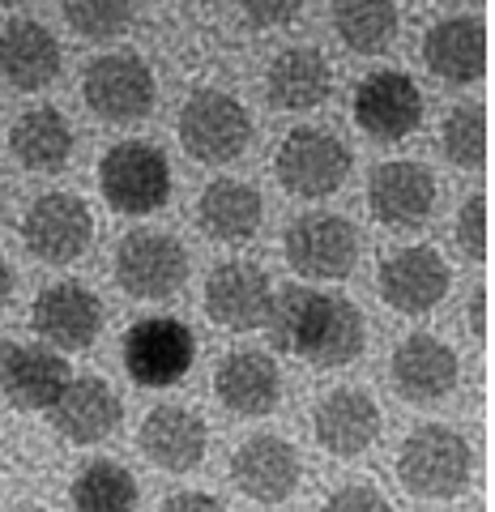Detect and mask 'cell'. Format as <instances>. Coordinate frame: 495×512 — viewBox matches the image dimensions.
<instances>
[{"mask_svg":"<svg viewBox=\"0 0 495 512\" xmlns=\"http://www.w3.org/2000/svg\"><path fill=\"white\" fill-rule=\"evenodd\" d=\"M137 444H141V453H146L150 466L167 470V474H188L205 461L210 427H205V419L197 410H188L180 402H163L141 419Z\"/></svg>","mask_w":495,"mask_h":512,"instance_id":"20","label":"cell"},{"mask_svg":"<svg viewBox=\"0 0 495 512\" xmlns=\"http://www.w3.org/2000/svg\"><path fill=\"white\" fill-rule=\"evenodd\" d=\"M65 69V52L52 26L39 18H9L0 26V82L9 90L35 94L52 86Z\"/></svg>","mask_w":495,"mask_h":512,"instance_id":"18","label":"cell"},{"mask_svg":"<svg viewBox=\"0 0 495 512\" xmlns=\"http://www.w3.org/2000/svg\"><path fill=\"white\" fill-rule=\"evenodd\" d=\"M286 265L308 282H342L359 261V231L342 214H303L282 235Z\"/></svg>","mask_w":495,"mask_h":512,"instance_id":"9","label":"cell"},{"mask_svg":"<svg viewBox=\"0 0 495 512\" xmlns=\"http://www.w3.org/2000/svg\"><path fill=\"white\" fill-rule=\"evenodd\" d=\"M419 56L431 77L449 86H470L487 73V26L478 18H466V13L440 18L427 26Z\"/></svg>","mask_w":495,"mask_h":512,"instance_id":"21","label":"cell"},{"mask_svg":"<svg viewBox=\"0 0 495 512\" xmlns=\"http://www.w3.org/2000/svg\"><path fill=\"white\" fill-rule=\"evenodd\" d=\"M269 303H274V286L269 274L252 261H222L205 278V316L218 329L252 333L265 325Z\"/></svg>","mask_w":495,"mask_h":512,"instance_id":"16","label":"cell"},{"mask_svg":"<svg viewBox=\"0 0 495 512\" xmlns=\"http://www.w3.org/2000/svg\"><path fill=\"white\" fill-rule=\"evenodd\" d=\"M333 94V64L321 47H282L265 69V99L278 111H316Z\"/></svg>","mask_w":495,"mask_h":512,"instance_id":"23","label":"cell"},{"mask_svg":"<svg viewBox=\"0 0 495 512\" xmlns=\"http://www.w3.org/2000/svg\"><path fill=\"white\" fill-rule=\"evenodd\" d=\"M103 201L124 218L158 214L171 197V167L154 141H116L99 158Z\"/></svg>","mask_w":495,"mask_h":512,"instance_id":"3","label":"cell"},{"mask_svg":"<svg viewBox=\"0 0 495 512\" xmlns=\"http://www.w3.org/2000/svg\"><path fill=\"white\" fill-rule=\"evenodd\" d=\"M214 393L239 419H261L282 402V372L265 350H227L214 367Z\"/></svg>","mask_w":495,"mask_h":512,"instance_id":"22","label":"cell"},{"mask_svg":"<svg viewBox=\"0 0 495 512\" xmlns=\"http://www.w3.org/2000/svg\"><path fill=\"white\" fill-rule=\"evenodd\" d=\"M124 406L120 393L111 389L103 376H73L69 389L60 393V402L52 406V423L69 444H99L120 427Z\"/></svg>","mask_w":495,"mask_h":512,"instance_id":"24","label":"cell"},{"mask_svg":"<svg viewBox=\"0 0 495 512\" xmlns=\"http://www.w3.org/2000/svg\"><path fill=\"white\" fill-rule=\"evenodd\" d=\"M22 244L47 265H69L94 244V214L77 192H43L22 214Z\"/></svg>","mask_w":495,"mask_h":512,"instance_id":"11","label":"cell"},{"mask_svg":"<svg viewBox=\"0 0 495 512\" xmlns=\"http://www.w3.org/2000/svg\"><path fill=\"white\" fill-rule=\"evenodd\" d=\"M231 483L239 495H248L252 504L278 508L282 500H291L295 487L303 483V457L286 436L257 431V436H248L231 453Z\"/></svg>","mask_w":495,"mask_h":512,"instance_id":"14","label":"cell"},{"mask_svg":"<svg viewBox=\"0 0 495 512\" xmlns=\"http://www.w3.org/2000/svg\"><path fill=\"white\" fill-rule=\"evenodd\" d=\"M82 99L107 124L146 120L158 99L154 69L133 52H103L82 69Z\"/></svg>","mask_w":495,"mask_h":512,"instance_id":"6","label":"cell"},{"mask_svg":"<svg viewBox=\"0 0 495 512\" xmlns=\"http://www.w3.org/2000/svg\"><path fill=\"white\" fill-rule=\"evenodd\" d=\"M321 512H393V504L385 500V491L372 483H346L325 495Z\"/></svg>","mask_w":495,"mask_h":512,"instance_id":"33","label":"cell"},{"mask_svg":"<svg viewBox=\"0 0 495 512\" xmlns=\"http://www.w3.org/2000/svg\"><path fill=\"white\" fill-rule=\"evenodd\" d=\"M487 303H491L487 286H478V291L470 295V308H466V316H470V333H474L478 342H487Z\"/></svg>","mask_w":495,"mask_h":512,"instance_id":"36","label":"cell"},{"mask_svg":"<svg viewBox=\"0 0 495 512\" xmlns=\"http://www.w3.org/2000/svg\"><path fill=\"white\" fill-rule=\"evenodd\" d=\"M65 22L86 43H111L133 26V5H124V0H69Z\"/></svg>","mask_w":495,"mask_h":512,"instance_id":"31","label":"cell"},{"mask_svg":"<svg viewBox=\"0 0 495 512\" xmlns=\"http://www.w3.org/2000/svg\"><path fill=\"white\" fill-rule=\"evenodd\" d=\"M13 359H18V342L9 333H0V397L9 389V372H13Z\"/></svg>","mask_w":495,"mask_h":512,"instance_id":"37","label":"cell"},{"mask_svg":"<svg viewBox=\"0 0 495 512\" xmlns=\"http://www.w3.org/2000/svg\"><path fill=\"white\" fill-rule=\"evenodd\" d=\"M453 235H457V248L466 261L483 265L487 261V197L483 192H470L457 210V222H453Z\"/></svg>","mask_w":495,"mask_h":512,"instance_id":"32","label":"cell"},{"mask_svg":"<svg viewBox=\"0 0 495 512\" xmlns=\"http://www.w3.org/2000/svg\"><path fill=\"white\" fill-rule=\"evenodd\" d=\"M180 146L205 167L235 163L252 146L248 107L227 90H193L180 107Z\"/></svg>","mask_w":495,"mask_h":512,"instance_id":"5","label":"cell"},{"mask_svg":"<svg viewBox=\"0 0 495 512\" xmlns=\"http://www.w3.org/2000/svg\"><path fill=\"white\" fill-rule=\"evenodd\" d=\"M69 359L52 346H18V359H13L9 372V389L5 397L18 410H52L60 402V393L69 389Z\"/></svg>","mask_w":495,"mask_h":512,"instance_id":"27","label":"cell"},{"mask_svg":"<svg viewBox=\"0 0 495 512\" xmlns=\"http://www.w3.org/2000/svg\"><path fill=\"white\" fill-rule=\"evenodd\" d=\"M423 90L414 86V77L402 69H376L359 77L355 94H350V116L372 141H406L414 128L423 124Z\"/></svg>","mask_w":495,"mask_h":512,"instance_id":"10","label":"cell"},{"mask_svg":"<svg viewBox=\"0 0 495 512\" xmlns=\"http://www.w3.org/2000/svg\"><path fill=\"white\" fill-rule=\"evenodd\" d=\"M389 376L397 384V393L414 406H431L440 397H449L461 380V359L457 350L436 338V333H406L393 346L389 359Z\"/></svg>","mask_w":495,"mask_h":512,"instance_id":"17","label":"cell"},{"mask_svg":"<svg viewBox=\"0 0 495 512\" xmlns=\"http://www.w3.org/2000/svg\"><path fill=\"white\" fill-rule=\"evenodd\" d=\"M436 171L419 158H389L367 175V210L380 227L410 231L423 227L436 210Z\"/></svg>","mask_w":495,"mask_h":512,"instance_id":"13","label":"cell"},{"mask_svg":"<svg viewBox=\"0 0 495 512\" xmlns=\"http://www.w3.org/2000/svg\"><path fill=\"white\" fill-rule=\"evenodd\" d=\"M380 427H385V414H380L376 397L355 384L325 393L312 410V436L333 457H363L380 440Z\"/></svg>","mask_w":495,"mask_h":512,"instance_id":"19","label":"cell"},{"mask_svg":"<svg viewBox=\"0 0 495 512\" xmlns=\"http://www.w3.org/2000/svg\"><path fill=\"white\" fill-rule=\"evenodd\" d=\"M449 286H453V269L440 256V248H431V244L397 248L376 269L380 299L402 316H423L431 308H440Z\"/></svg>","mask_w":495,"mask_h":512,"instance_id":"12","label":"cell"},{"mask_svg":"<svg viewBox=\"0 0 495 512\" xmlns=\"http://www.w3.org/2000/svg\"><path fill=\"white\" fill-rule=\"evenodd\" d=\"M9 295H13V265L5 261V252H0V308L9 303Z\"/></svg>","mask_w":495,"mask_h":512,"instance_id":"38","label":"cell"},{"mask_svg":"<svg viewBox=\"0 0 495 512\" xmlns=\"http://www.w3.org/2000/svg\"><path fill=\"white\" fill-rule=\"evenodd\" d=\"M0 205H5V180H0Z\"/></svg>","mask_w":495,"mask_h":512,"instance_id":"40","label":"cell"},{"mask_svg":"<svg viewBox=\"0 0 495 512\" xmlns=\"http://www.w3.org/2000/svg\"><path fill=\"white\" fill-rule=\"evenodd\" d=\"M261 218H265V201L248 180H231V175H222V180L201 188L197 222H201V231L210 235L214 244H231V248L248 244V239L261 231Z\"/></svg>","mask_w":495,"mask_h":512,"instance_id":"25","label":"cell"},{"mask_svg":"<svg viewBox=\"0 0 495 512\" xmlns=\"http://www.w3.org/2000/svg\"><path fill=\"white\" fill-rule=\"evenodd\" d=\"M440 150L453 167L461 171H478L487 163V111L478 103H461L444 116L440 128Z\"/></svg>","mask_w":495,"mask_h":512,"instance_id":"30","label":"cell"},{"mask_svg":"<svg viewBox=\"0 0 495 512\" xmlns=\"http://www.w3.org/2000/svg\"><path fill=\"white\" fill-rule=\"evenodd\" d=\"M30 325L52 350H86L103 329V303L86 282H52L30 303Z\"/></svg>","mask_w":495,"mask_h":512,"instance_id":"15","label":"cell"},{"mask_svg":"<svg viewBox=\"0 0 495 512\" xmlns=\"http://www.w3.org/2000/svg\"><path fill=\"white\" fill-rule=\"evenodd\" d=\"M158 512H227V504L210 491H175V495H167Z\"/></svg>","mask_w":495,"mask_h":512,"instance_id":"34","label":"cell"},{"mask_svg":"<svg viewBox=\"0 0 495 512\" xmlns=\"http://www.w3.org/2000/svg\"><path fill=\"white\" fill-rule=\"evenodd\" d=\"M299 5H244V18L252 22V26H291L295 18H299Z\"/></svg>","mask_w":495,"mask_h":512,"instance_id":"35","label":"cell"},{"mask_svg":"<svg viewBox=\"0 0 495 512\" xmlns=\"http://www.w3.org/2000/svg\"><path fill=\"white\" fill-rule=\"evenodd\" d=\"M120 355H124V372L133 376V384H141V389H171L193 367L197 338L175 316H146L129 325V333L120 342Z\"/></svg>","mask_w":495,"mask_h":512,"instance_id":"7","label":"cell"},{"mask_svg":"<svg viewBox=\"0 0 495 512\" xmlns=\"http://www.w3.org/2000/svg\"><path fill=\"white\" fill-rule=\"evenodd\" d=\"M397 26H402V9L389 0H342V5H333V30L359 56L385 52L397 39Z\"/></svg>","mask_w":495,"mask_h":512,"instance_id":"28","label":"cell"},{"mask_svg":"<svg viewBox=\"0 0 495 512\" xmlns=\"http://www.w3.org/2000/svg\"><path fill=\"white\" fill-rule=\"evenodd\" d=\"M116 282L133 299H171L188 282V248L167 231L141 227L116 244Z\"/></svg>","mask_w":495,"mask_h":512,"instance_id":"8","label":"cell"},{"mask_svg":"<svg viewBox=\"0 0 495 512\" xmlns=\"http://www.w3.org/2000/svg\"><path fill=\"white\" fill-rule=\"evenodd\" d=\"M69 495L77 512H133L137 478L120 461H90V466L77 470Z\"/></svg>","mask_w":495,"mask_h":512,"instance_id":"29","label":"cell"},{"mask_svg":"<svg viewBox=\"0 0 495 512\" xmlns=\"http://www.w3.org/2000/svg\"><path fill=\"white\" fill-rule=\"evenodd\" d=\"M350 163H355V158H350V146L338 133L316 128V124H299L278 141L274 180L291 192V197L321 201L346 184Z\"/></svg>","mask_w":495,"mask_h":512,"instance_id":"4","label":"cell"},{"mask_svg":"<svg viewBox=\"0 0 495 512\" xmlns=\"http://www.w3.org/2000/svg\"><path fill=\"white\" fill-rule=\"evenodd\" d=\"M9 512H47L43 504H18V508H9Z\"/></svg>","mask_w":495,"mask_h":512,"instance_id":"39","label":"cell"},{"mask_svg":"<svg viewBox=\"0 0 495 512\" xmlns=\"http://www.w3.org/2000/svg\"><path fill=\"white\" fill-rule=\"evenodd\" d=\"M9 150L26 171L56 175L73 158V124L60 107H30L9 124Z\"/></svg>","mask_w":495,"mask_h":512,"instance_id":"26","label":"cell"},{"mask_svg":"<svg viewBox=\"0 0 495 512\" xmlns=\"http://www.w3.org/2000/svg\"><path fill=\"white\" fill-rule=\"evenodd\" d=\"M397 478L419 500H453L474 478V448L453 427L423 423L397 448Z\"/></svg>","mask_w":495,"mask_h":512,"instance_id":"2","label":"cell"},{"mask_svg":"<svg viewBox=\"0 0 495 512\" xmlns=\"http://www.w3.org/2000/svg\"><path fill=\"white\" fill-rule=\"evenodd\" d=\"M265 329L278 355H295L321 372L355 363L367 346V325L355 303L308 286H282L269 303Z\"/></svg>","mask_w":495,"mask_h":512,"instance_id":"1","label":"cell"}]
</instances>
